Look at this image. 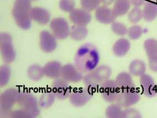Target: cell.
<instances>
[{
	"label": "cell",
	"instance_id": "obj_1",
	"mask_svg": "<svg viewBox=\"0 0 157 118\" xmlns=\"http://www.w3.org/2000/svg\"><path fill=\"white\" fill-rule=\"evenodd\" d=\"M100 59V54L95 46L90 43H86L82 45L76 52L74 65L82 73H89L98 67Z\"/></svg>",
	"mask_w": 157,
	"mask_h": 118
},
{
	"label": "cell",
	"instance_id": "obj_2",
	"mask_svg": "<svg viewBox=\"0 0 157 118\" xmlns=\"http://www.w3.org/2000/svg\"><path fill=\"white\" fill-rule=\"evenodd\" d=\"M17 104L19 108L12 110L9 115L10 118H33L39 116L38 101L31 93L21 91Z\"/></svg>",
	"mask_w": 157,
	"mask_h": 118
},
{
	"label": "cell",
	"instance_id": "obj_3",
	"mask_svg": "<svg viewBox=\"0 0 157 118\" xmlns=\"http://www.w3.org/2000/svg\"><path fill=\"white\" fill-rule=\"evenodd\" d=\"M112 74V69L106 65H101L95 69L86 73L84 76L82 81L85 87L95 92L99 89L102 83L109 79Z\"/></svg>",
	"mask_w": 157,
	"mask_h": 118
},
{
	"label": "cell",
	"instance_id": "obj_4",
	"mask_svg": "<svg viewBox=\"0 0 157 118\" xmlns=\"http://www.w3.org/2000/svg\"><path fill=\"white\" fill-rule=\"evenodd\" d=\"M30 0H16L12 11L14 21L20 28L27 30L31 28L32 6Z\"/></svg>",
	"mask_w": 157,
	"mask_h": 118
},
{
	"label": "cell",
	"instance_id": "obj_5",
	"mask_svg": "<svg viewBox=\"0 0 157 118\" xmlns=\"http://www.w3.org/2000/svg\"><path fill=\"white\" fill-rule=\"evenodd\" d=\"M21 90L17 88H9L0 96V114L3 117H9L14 105L17 104Z\"/></svg>",
	"mask_w": 157,
	"mask_h": 118
},
{
	"label": "cell",
	"instance_id": "obj_6",
	"mask_svg": "<svg viewBox=\"0 0 157 118\" xmlns=\"http://www.w3.org/2000/svg\"><path fill=\"white\" fill-rule=\"evenodd\" d=\"M0 50L3 62L6 64L9 65L14 62L16 54L11 36L8 33L3 32L0 34Z\"/></svg>",
	"mask_w": 157,
	"mask_h": 118
},
{
	"label": "cell",
	"instance_id": "obj_7",
	"mask_svg": "<svg viewBox=\"0 0 157 118\" xmlns=\"http://www.w3.org/2000/svg\"><path fill=\"white\" fill-rule=\"evenodd\" d=\"M94 92L85 87L73 90L69 99L70 103L77 108L83 107L93 99Z\"/></svg>",
	"mask_w": 157,
	"mask_h": 118
},
{
	"label": "cell",
	"instance_id": "obj_8",
	"mask_svg": "<svg viewBox=\"0 0 157 118\" xmlns=\"http://www.w3.org/2000/svg\"><path fill=\"white\" fill-rule=\"evenodd\" d=\"M50 28L56 39H64L70 36V27L64 18L58 17L53 19L50 23Z\"/></svg>",
	"mask_w": 157,
	"mask_h": 118
},
{
	"label": "cell",
	"instance_id": "obj_9",
	"mask_svg": "<svg viewBox=\"0 0 157 118\" xmlns=\"http://www.w3.org/2000/svg\"><path fill=\"white\" fill-rule=\"evenodd\" d=\"M99 90L104 100L110 103L116 101L120 92L115 81L111 79H108L102 83L99 88Z\"/></svg>",
	"mask_w": 157,
	"mask_h": 118
},
{
	"label": "cell",
	"instance_id": "obj_10",
	"mask_svg": "<svg viewBox=\"0 0 157 118\" xmlns=\"http://www.w3.org/2000/svg\"><path fill=\"white\" fill-rule=\"evenodd\" d=\"M140 100V93L134 88L131 90L120 91L116 102L124 108H127L137 104Z\"/></svg>",
	"mask_w": 157,
	"mask_h": 118
},
{
	"label": "cell",
	"instance_id": "obj_11",
	"mask_svg": "<svg viewBox=\"0 0 157 118\" xmlns=\"http://www.w3.org/2000/svg\"><path fill=\"white\" fill-rule=\"evenodd\" d=\"M52 91L59 100L68 98L72 92L69 82L62 77L54 80L52 84Z\"/></svg>",
	"mask_w": 157,
	"mask_h": 118
},
{
	"label": "cell",
	"instance_id": "obj_12",
	"mask_svg": "<svg viewBox=\"0 0 157 118\" xmlns=\"http://www.w3.org/2000/svg\"><path fill=\"white\" fill-rule=\"evenodd\" d=\"M56 38L48 31H42L39 34V45L42 51L47 53H52L56 49Z\"/></svg>",
	"mask_w": 157,
	"mask_h": 118
},
{
	"label": "cell",
	"instance_id": "obj_13",
	"mask_svg": "<svg viewBox=\"0 0 157 118\" xmlns=\"http://www.w3.org/2000/svg\"><path fill=\"white\" fill-rule=\"evenodd\" d=\"M140 87L142 93L146 97L153 98L157 96V86L151 76L145 73L140 77Z\"/></svg>",
	"mask_w": 157,
	"mask_h": 118
},
{
	"label": "cell",
	"instance_id": "obj_14",
	"mask_svg": "<svg viewBox=\"0 0 157 118\" xmlns=\"http://www.w3.org/2000/svg\"><path fill=\"white\" fill-rule=\"evenodd\" d=\"M83 73L77 69L75 65L68 63L63 66L61 77L68 82L78 83L82 81Z\"/></svg>",
	"mask_w": 157,
	"mask_h": 118
},
{
	"label": "cell",
	"instance_id": "obj_15",
	"mask_svg": "<svg viewBox=\"0 0 157 118\" xmlns=\"http://www.w3.org/2000/svg\"><path fill=\"white\" fill-rule=\"evenodd\" d=\"M69 18L74 25L86 26L91 22L92 17L90 12L83 9H76L70 12Z\"/></svg>",
	"mask_w": 157,
	"mask_h": 118
},
{
	"label": "cell",
	"instance_id": "obj_16",
	"mask_svg": "<svg viewBox=\"0 0 157 118\" xmlns=\"http://www.w3.org/2000/svg\"><path fill=\"white\" fill-rule=\"evenodd\" d=\"M95 18L98 22L104 25L112 24L117 18L112 9L108 6H101L96 10Z\"/></svg>",
	"mask_w": 157,
	"mask_h": 118
},
{
	"label": "cell",
	"instance_id": "obj_17",
	"mask_svg": "<svg viewBox=\"0 0 157 118\" xmlns=\"http://www.w3.org/2000/svg\"><path fill=\"white\" fill-rule=\"evenodd\" d=\"M120 91L128 90L135 88L132 75L126 72H122L118 74L115 80Z\"/></svg>",
	"mask_w": 157,
	"mask_h": 118
},
{
	"label": "cell",
	"instance_id": "obj_18",
	"mask_svg": "<svg viewBox=\"0 0 157 118\" xmlns=\"http://www.w3.org/2000/svg\"><path fill=\"white\" fill-rule=\"evenodd\" d=\"M30 14L32 20L41 25L48 24L51 19L50 13L46 9L39 7L32 8Z\"/></svg>",
	"mask_w": 157,
	"mask_h": 118
},
{
	"label": "cell",
	"instance_id": "obj_19",
	"mask_svg": "<svg viewBox=\"0 0 157 118\" xmlns=\"http://www.w3.org/2000/svg\"><path fill=\"white\" fill-rule=\"evenodd\" d=\"M62 65L57 61H51L43 67L44 76L48 78L56 79L61 77Z\"/></svg>",
	"mask_w": 157,
	"mask_h": 118
},
{
	"label": "cell",
	"instance_id": "obj_20",
	"mask_svg": "<svg viewBox=\"0 0 157 118\" xmlns=\"http://www.w3.org/2000/svg\"><path fill=\"white\" fill-rule=\"evenodd\" d=\"M131 42L126 38H121L114 43L112 47V52L116 56L122 57L128 53L131 49Z\"/></svg>",
	"mask_w": 157,
	"mask_h": 118
},
{
	"label": "cell",
	"instance_id": "obj_21",
	"mask_svg": "<svg viewBox=\"0 0 157 118\" xmlns=\"http://www.w3.org/2000/svg\"><path fill=\"white\" fill-rule=\"evenodd\" d=\"M143 19L147 22H151L157 18V2L154 1H147L144 5Z\"/></svg>",
	"mask_w": 157,
	"mask_h": 118
},
{
	"label": "cell",
	"instance_id": "obj_22",
	"mask_svg": "<svg viewBox=\"0 0 157 118\" xmlns=\"http://www.w3.org/2000/svg\"><path fill=\"white\" fill-rule=\"evenodd\" d=\"M147 65L145 62L140 59H133L129 63V73L133 76L140 77L146 73Z\"/></svg>",
	"mask_w": 157,
	"mask_h": 118
},
{
	"label": "cell",
	"instance_id": "obj_23",
	"mask_svg": "<svg viewBox=\"0 0 157 118\" xmlns=\"http://www.w3.org/2000/svg\"><path fill=\"white\" fill-rule=\"evenodd\" d=\"M131 6L129 0H115L112 10L117 17H120L129 12Z\"/></svg>",
	"mask_w": 157,
	"mask_h": 118
},
{
	"label": "cell",
	"instance_id": "obj_24",
	"mask_svg": "<svg viewBox=\"0 0 157 118\" xmlns=\"http://www.w3.org/2000/svg\"><path fill=\"white\" fill-rule=\"evenodd\" d=\"M88 30L84 26L74 25L70 28V36L76 41L84 39L87 36Z\"/></svg>",
	"mask_w": 157,
	"mask_h": 118
},
{
	"label": "cell",
	"instance_id": "obj_25",
	"mask_svg": "<svg viewBox=\"0 0 157 118\" xmlns=\"http://www.w3.org/2000/svg\"><path fill=\"white\" fill-rule=\"evenodd\" d=\"M27 74L28 78L33 82H38L45 76L43 67L38 65H30L27 69Z\"/></svg>",
	"mask_w": 157,
	"mask_h": 118
},
{
	"label": "cell",
	"instance_id": "obj_26",
	"mask_svg": "<svg viewBox=\"0 0 157 118\" xmlns=\"http://www.w3.org/2000/svg\"><path fill=\"white\" fill-rule=\"evenodd\" d=\"M56 99V97L52 91H47L43 93L39 98V107L42 109H48L53 105Z\"/></svg>",
	"mask_w": 157,
	"mask_h": 118
},
{
	"label": "cell",
	"instance_id": "obj_27",
	"mask_svg": "<svg viewBox=\"0 0 157 118\" xmlns=\"http://www.w3.org/2000/svg\"><path fill=\"white\" fill-rule=\"evenodd\" d=\"M143 47L148 58L157 57V40L150 38L146 39L143 43Z\"/></svg>",
	"mask_w": 157,
	"mask_h": 118
},
{
	"label": "cell",
	"instance_id": "obj_28",
	"mask_svg": "<svg viewBox=\"0 0 157 118\" xmlns=\"http://www.w3.org/2000/svg\"><path fill=\"white\" fill-rule=\"evenodd\" d=\"M123 108V107L117 103L109 105L105 111L107 118H122L124 112Z\"/></svg>",
	"mask_w": 157,
	"mask_h": 118
},
{
	"label": "cell",
	"instance_id": "obj_29",
	"mask_svg": "<svg viewBox=\"0 0 157 118\" xmlns=\"http://www.w3.org/2000/svg\"><path fill=\"white\" fill-rule=\"evenodd\" d=\"M11 76V70L7 64L3 65L0 67V86L5 87L8 84Z\"/></svg>",
	"mask_w": 157,
	"mask_h": 118
},
{
	"label": "cell",
	"instance_id": "obj_30",
	"mask_svg": "<svg viewBox=\"0 0 157 118\" xmlns=\"http://www.w3.org/2000/svg\"><path fill=\"white\" fill-rule=\"evenodd\" d=\"M143 19L142 10L140 7H133L128 12V20L132 24H137Z\"/></svg>",
	"mask_w": 157,
	"mask_h": 118
},
{
	"label": "cell",
	"instance_id": "obj_31",
	"mask_svg": "<svg viewBox=\"0 0 157 118\" xmlns=\"http://www.w3.org/2000/svg\"><path fill=\"white\" fill-rule=\"evenodd\" d=\"M111 31L119 36H124L128 33V28L124 23L120 22H113L111 26Z\"/></svg>",
	"mask_w": 157,
	"mask_h": 118
},
{
	"label": "cell",
	"instance_id": "obj_32",
	"mask_svg": "<svg viewBox=\"0 0 157 118\" xmlns=\"http://www.w3.org/2000/svg\"><path fill=\"white\" fill-rule=\"evenodd\" d=\"M143 33V30L142 27L140 25L135 24L128 28L127 34L129 39L136 41L140 39Z\"/></svg>",
	"mask_w": 157,
	"mask_h": 118
},
{
	"label": "cell",
	"instance_id": "obj_33",
	"mask_svg": "<svg viewBox=\"0 0 157 118\" xmlns=\"http://www.w3.org/2000/svg\"><path fill=\"white\" fill-rule=\"evenodd\" d=\"M101 3V0H80L82 9L89 12L96 10Z\"/></svg>",
	"mask_w": 157,
	"mask_h": 118
},
{
	"label": "cell",
	"instance_id": "obj_34",
	"mask_svg": "<svg viewBox=\"0 0 157 118\" xmlns=\"http://www.w3.org/2000/svg\"><path fill=\"white\" fill-rule=\"evenodd\" d=\"M75 6V0H60L59 7L63 11L71 12L74 10Z\"/></svg>",
	"mask_w": 157,
	"mask_h": 118
},
{
	"label": "cell",
	"instance_id": "obj_35",
	"mask_svg": "<svg viewBox=\"0 0 157 118\" xmlns=\"http://www.w3.org/2000/svg\"><path fill=\"white\" fill-rule=\"evenodd\" d=\"M142 115L140 112L135 108L131 107L124 108L123 112L122 118H140Z\"/></svg>",
	"mask_w": 157,
	"mask_h": 118
},
{
	"label": "cell",
	"instance_id": "obj_36",
	"mask_svg": "<svg viewBox=\"0 0 157 118\" xmlns=\"http://www.w3.org/2000/svg\"><path fill=\"white\" fill-rule=\"evenodd\" d=\"M149 69L154 73H157V57L148 59Z\"/></svg>",
	"mask_w": 157,
	"mask_h": 118
},
{
	"label": "cell",
	"instance_id": "obj_37",
	"mask_svg": "<svg viewBox=\"0 0 157 118\" xmlns=\"http://www.w3.org/2000/svg\"><path fill=\"white\" fill-rule=\"evenodd\" d=\"M131 4L134 7H140L141 6H144L147 0H129Z\"/></svg>",
	"mask_w": 157,
	"mask_h": 118
},
{
	"label": "cell",
	"instance_id": "obj_38",
	"mask_svg": "<svg viewBox=\"0 0 157 118\" xmlns=\"http://www.w3.org/2000/svg\"><path fill=\"white\" fill-rule=\"evenodd\" d=\"M115 0H101V3L104 6H109L115 2Z\"/></svg>",
	"mask_w": 157,
	"mask_h": 118
},
{
	"label": "cell",
	"instance_id": "obj_39",
	"mask_svg": "<svg viewBox=\"0 0 157 118\" xmlns=\"http://www.w3.org/2000/svg\"><path fill=\"white\" fill-rule=\"evenodd\" d=\"M31 1H38V0H30Z\"/></svg>",
	"mask_w": 157,
	"mask_h": 118
}]
</instances>
